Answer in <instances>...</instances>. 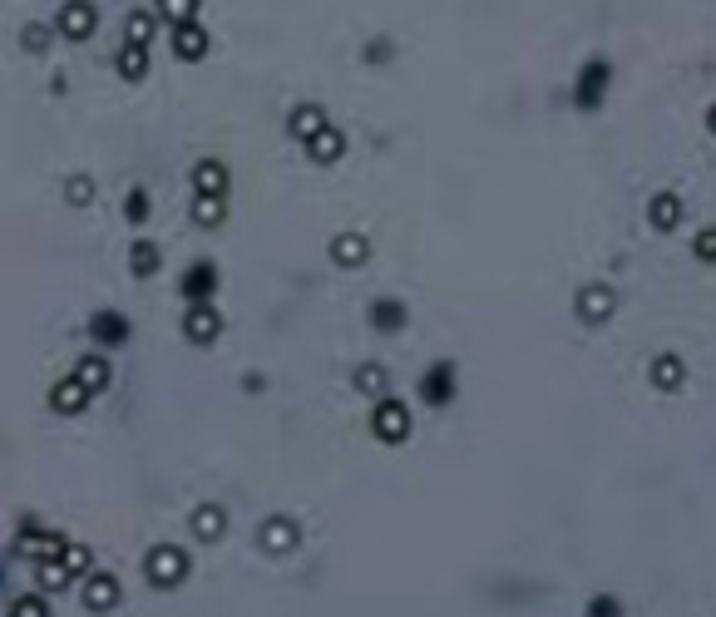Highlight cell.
Returning <instances> with one entry per match:
<instances>
[{"label":"cell","instance_id":"cell-5","mask_svg":"<svg viewBox=\"0 0 716 617\" xmlns=\"http://www.w3.org/2000/svg\"><path fill=\"white\" fill-rule=\"evenodd\" d=\"M608 79H613V65L598 55V60H588L583 70H578V89H573V104L578 109H598L603 104V94H608Z\"/></svg>","mask_w":716,"mask_h":617},{"label":"cell","instance_id":"cell-18","mask_svg":"<svg viewBox=\"0 0 716 617\" xmlns=\"http://www.w3.org/2000/svg\"><path fill=\"white\" fill-rule=\"evenodd\" d=\"M341 154H346V134H341L336 124H326V129H317V134L307 139V158H312V163H336Z\"/></svg>","mask_w":716,"mask_h":617},{"label":"cell","instance_id":"cell-10","mask_svg":"<svg viewBox=\"0 0 716 617\" xmlns=\"http://www.w3.org/2000/svg\"><path fill=\"white\" fill-rule=\"evenodd\" d=\"M89 341H94L99 351H119V346L129 341V321H124L119 311H94V316H89Z\"/></svg>","mask_w":716,"mask_h":617},{"label":"cell","instance_id":"cell-32","mask_svg":"<svg viewBox=\"0 0 716 617\" xmlns=\"http://www.w3.org/2000/svg\"><path fill=\"white\" fill-rule=\"evenodd\" d=\"M60 563H65V568H70V573L80 578V573H89V568H94V553H89L84 543H65V553H60Z\"/></svg>","mask_w":716,"mask_h":617},{"label":"cell","instance_id":"cell-30","mask_svg":"<svg viewBox=\"0 0 716 617\" xmlns=\"http://www.w3.org/2000/svg\"><path fill=\"white\" fill-rule=\"evenodd\" d=\"M40 568V588H50V593H60V588H70L75 583V573L60 563V558H50V563H35Z\"/></svg>","mask_w":716,"mask_h":617},{"label":"cell","instance_id":"cell-4","mask_svg":"<svg viewBox=\"0 0 716 617\" xmlns=\"http://www.w3.org/2000/svg\"><path fill=\"white\" fill-rule=\"evenodd\" d=\"M297 543H302V529H297V519H287V514H272V519L257 524V548L272 553V558L297 553Z\"/></svg>","mask_w":716,"mask_h":617},{"label":"cell","instance_id":"cell-16","mask_svg":"<svg viewBox=\"0 0 716 617\" xmlns=\"http://www.w3.org/2000/svg\"><path fill=\"white\" fill-rule=\"evenodd\" d=\"M366 257H371V242L361 232H336L331 237V262L336 267H361Z\"/></svg>","mask_w":716,"mask_h":617},{"label":"cell","instance_id":"cell-36","mask_svg":"<svg viewBox=\"0 0 716 617\" xmlns=\"http://www.w3.org/2000/svg\"><path fill=\"white\" fill-rule=\"evenodd\" d=\"M588 617H623V608H618V598H593Z\"/></svg>","mask_w":716,"mask_h":617},{"label":"cell","instance_id":"cell-31","mask_svg":"<svg viewBox=\"0 0 716 617\" xmlns=\"http://www.w3.org/2000/svg\"><path fill=\"white\" fill-rule=\"evenodd\" d=\"M65 203H75V208H89V203H94V178H89V173L65 178Z\"/></svg>","mask_w":716,"mask_h":617},{"label":"cell","instance_id":"cell-17","mask_svg":"<svg viewBox=\"0 0 716 617\" xmlns=\"http://www.w3.org/2000/svg\"><path fill=\"white\" fill-rule=\"evenodd\" d=\"M326 124H331V119H326V109H321V104H297V109L287 114V134H292L297 144H307L317 129H326Z\"/></svg>","mask_w":716,"mask_h":617},{"label":"cell","instance_id":"cell-28","mask_svg":"<svg viewBox=\"0 0 716 617\" xmlns=\"http://www.w3.org/2000/svg\"><path fill=\"white\" fill-rule=\"evenodd\" d=\"M228 218V198H198L193 193V223L198 228H218Z\"/></svg>","mask_w":716,"mask_h":617},{"label":"cell","instance_id":"cell-25","mask_svg":"<svg viewBox=\"0 0 716 617\" xmlns=\"http://www.w3.org/2000/svg\"><path fill=\"white\" fill-rule=\"evenodd\" d=\"M50 45H55V25H45V20L20 25V50H25V55H45Z\"/></svg>","mask_w":716,"mask_h":617},{"label":"cell","instance_id":"cell-2","mask_svg":"<svg viewBox=\"0 0 716 617\" xmlns=\"http://www.w3.org/2000/svg\"><path fill=\"white\" fill-rule=\"evenodd\" d=\"M94 30H99V5L94 0H60V10H55V35L60 40L84 45V40H94Z\"/></svg>","mask_w":716,"mask_h":617},{"label":"cell","instance_id":"cell-8","mask_svg":"<svg viewBox=\"0 0 716 617\" xmlns=\"http://www.w3.org/2000/svg\"><path fill=\"white\" fill-rule=\"evenodd\" d=\"M168 45H173V55L183 60V65H193V60H203L208 55V30H203V20H183V25H168Z\"/></svg>","mask_w":716,"mask_h":617},{"label":"cell","instance_id":"cell-29","mask_svg":"<svg viewBox=\"0 0 716 617\" xmlns=\"http://www.w3.org/2000/svg\"><path fill=\"white\" fill-rule=\"evenodd\" d=\"M371 326H376V331H400V326H405V307L391 302V297L371 302Z\"/></svg>","mask_w":716,"mask_h":617},{"label":"cell","instance_id":"cell-26","mask_svg":"<svg viewBox=\"0 0 716 617\" xmlns=\"http://www.w3.org/2000/svg\"><path fill=\"white\" fill-rule=\"evenodd\" d=\"M356 395H371V400L391 395V390H386V366H381V361H366V366H356Z\"/></svg>","mask_w":716,"mask_h":617},{"label":"cell","instance_id":"cell-21","mask_svg":"<svg viewBox=\"0 0 716 617\" xmlns=\"http://www.w3.org/2000/svg\"><path fill=\"white\" fill-rule=\"evenodd\" d=\"M687 381V366H682V356H672V351H662L657 361H652V386L662 390V395H672V390Z\"/></svg>","mask_w":716,"mask_h":617},{"label":"cell","instance_id":"cell-35","mask_svg":"<svg viewBox=\"0 0 716 617\" xmlns=\"http://www.w3.org/2000/svg\"><path fill=\"white\" fill-rule=\"evenodd\" d=\"M692 252H697L702 262H716V228H702V232H697V242H692Z\"/></svg>","mask_w":716,"mask_h":617},{"label":"cell","instance_id":"cell-19","mask_svg":"<svg viewBox=\"0 0 716 617\" xmlns=\"http://www.w3.org/2000/svg\"><path fill=\"white\" fill-rule=\"evenodd\" d=\"M89 400H94V395H89V390H84L75 376H65L60 386L50 390V410H55V415H80Z\"/></svg>","mask_w":716,"mask_h":617},{"label":"cell","instance_id":"cell-13","mask_svg":"<svg viewBox=\"0 0 716 617\" xmlns=\"http://www.w3.org/2000/svg\"><path fill=\"white\" fill-rule=\"evenodd\" d=\"M70 376H75L89 395H99V390H109V381H114V366H109V356H104V351H89V356L75 361V371H70Z\"/></svg>","mask_w":716,"mask_h":617},{"label":"cell","instance_id":"cell-12","mask_svg":"<svg viewBox=\"0 0 716 617\" xmlns=\"http://www.w3.org/2000/svg\"><path fill=\"white\" fill-rule=\"evenodd\" d=\"M188 534L198 543H218L228 534V509H223V504H198L193 519H188Z\"/></svg>","mask_w":716,"mask_h":617},{"label":"cell","instance_id":"cell-1","mask_svg":"<svg viewBox=\"0 0 716 617\" xmlns=\"http://www.w3.org/2000/svg\"><path fill=\"white\" fill-rule=\"evenodd\" d=\"M188 568H193V558H188V548H178V543H159V548L144 553V578H149L154 588H178V583L188 578Z\"/></svg>","mask_w":716,"mask_h":617},{"label":"cell","instance_id":"cell-24","mask_svg":"<svg viewBox=\"0 0 716 617\" xmlns=\"http://www.w3.org/2000/svg\"><path fill=\"white\" fill-rule=\"evenodd\" d=\"M159 262H163L159 242H149V237H139V242L129 247V272H134V277H154V272H159Z\"/></svg>","mask_w":716,"mask_h":617},{"label":"cell","instance_id":"cell-15","mask_svg":"<svg viewBox=\"0 0 716 617\" xmlns=\"http://www.w3.org/2000/svg\"><path fill=\"white\" fill-rule=\"evenodd\" d=\"M213 292H218V267L213 262H193L183 272V297L188 302H213Z\"/></svg>","mask_w":716,"mask_h":617},{"label":"cell","instance_id":"cell-34","mask_svg":"<svg viewBox=\"0 0 716 617\" xmlns=\"http://www.w3.org/2000/svg\"><path fill=\"white\" fill-rule=\"evenodd\" d=\"M124 218H129L134 228H139V223L149 218V193H144V188H129V203H124Z\"/></svg>","mask_w":716,"mask_h":617},{"label":"cell","instance_id":"cell-11","mask_svg":"<svg viewBox=\"0 0 716 617\" xmlns=\"http://www.w3.org/2000/svg\"><path fill=\"white\" fill-rule=\"evenodd\" d=\"M613 307H618V297H613V287H608V282H588V287L578 292V321H588V326L608 321Z\"/></svg>","mask_w":716,"mask_h":617},{"label":"cell","instance_id":"cell-20","mask_svg":"<svg viewBox=\"0 0 716 617\" xmlns=\"http://www.w3.org/2000/svg\"><path fill=\"white\" fill-rule=\"evenodd\" d=\"M114 70H119V79H129V84L149 79V50L124 40V45H119V55H114Z\"/></svg>","mask_w":716,"mask_h":617},{"label":"cell","instance_id":"cell-27","mask_svg":"<svg viewBox=\"0 0 716 617\" xmlns=\"http://www.w3.org/2000/svg\"><path fill=\"white\" fill-rule=\"evenodd\" d=\"M198 5L203 0H154V15L163 25H183V20H198Z\"/></svg>","mask_w":716,"mask_h":617},{"label":"cell","instance_id":"cell-22","mask_svg":"<svg viewBox=\"0 0 716 617\" xmlns=\"http://www.w3.org/2000/svg\"><path fill=\"white\" fill-rule=\"evenodd\" d=\"M124 40L149 50V45L159 40V15H154V10H129V20H124Z\"/></svg>","mask_w":716,"mask_h":617},{"label":"cell","instance_id":"cell-6","mask_svg":"<svg viewBox=\"0 0 716 617\" xmlns=\"http://www.w3.org/2000/svg\"><path fill=\"white\" fill-rule=\"evenodd\" d=\"M119 598H124V583H119L114 573H94V568H89V578H84V588H80L84 608H89V613H114Z\"/></svg>","mask_w":716,"mask_h":617},{"label":"cell","instance_id":"cell-37","mask_svg":"<svg viewBox=\"0 0 716 617\" xmlns=\"http://www.w3.org/2000/svg\"><path fill=\"white\" fill-rule=\"evenodd\" d=\"M707 129H712V134H716V104H712V109H707Z\"/></svg>","mask_w":716,"mask_h":617},{"label":"cell","instance_id":"cell-9","mask_svg":"<svg viewBox=\"0 0 716 617\" xmlns=\"http://www.w3.org/2000/svg\"><path fill=\"white\" fill-rule=\"evenodd\" d=\"M228 188H233L228 163H223V158H198V168H193V193H198V198H228Z\"/></svg>","mask_w":716,"mask_h":617},{"label":"cell","instance_id":"cell-3","mask_svg":"<svg viewBox=\"0 0 716 617\" xmlns=\"http://www.w3.org/2000/svg\"><path fill=\"white\" fill-rule=\"evenodd\" d=\"M371 430L381 445H405L410 440V410L400 405L396 395H381L376 410H371Z\"/></svg>","mask_w":716,"mask_h":617},{"label":"cell","instance_id":"cell-14","mask_svg":"<svg viewBox=\"0 0 716 617\" xmlns=\"http://www.w3.org/2000/svg\"><path fill=\"white\" fill-rule=\"evenodd\" d=\"M420 400L425 405H450L455 400V366L450 361H440V366H430L420 376Z\"/></svg>","mask_w":716,"mask_h":617},{"label":"cell","instance_id":"cell-33","mask_svg":"<svg viewBox=\"0 0 716 617\" xmlns=\"http://www.w3.org/2000/svg\"><path fill=\"white\" fill-rule=\"evenodd\" d=\"M10 617H50V608H45L40 593H20V598L10 603Z\"/></svg>","mask_w":716,"mask_h":617},{"label":"cell","instance_id":"cell-23","mask_svg":"<svg viewBox=\"0 0 716 617\" xmlns=\"http://www.w3.org/2000/svg\"><path fill=\"white\" fill-rule=\"evenodd\" d=\"M647 218H652V228L657 232H672L677 223H682V198H677V193H657L652 208H647Z\"/></svg>","mask_w":716,"mask_h":617},{"label":"cell","instance_id":"cell-7","mask_svg":"<svg viewBox=\"0 0 716 617\" xmlns=\"http://www.w3.org/2000/svg\"><path fill=\"white\" fill-rule=\"evenodd\" d=\"M183 336H188L193 346H213V341L223 336V311L213 307V302H193L188 316H183Z\"/></svg>","mask_w":716,"mask_h":617}]
</instances>
